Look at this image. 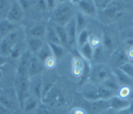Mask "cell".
I'll return each instance as SVG.
<instances>
[{
	"instance_id": "cell-4",
	"label": "cell",
	"mask_w": 133,
	"mask_h": 114,
	"mask_svg": "<svg viewBox=\"0 0 133 114\" xmlns=\"http://www.w3.org/2000/svg\"><path fill=\"white\" fill-rule=\"evenodd\" d=\"M14 85L19 105L22 107L25 99L30 95L29 78L17 75L15 79Z\"/></svg>"
},
{
	"instance_id": "cell-13",
	"label": "cell",
	"mask_w": 133,
	"mask_h": 114,
	"mask_svg": "<svg viewBox=\"0 0 133 114\" xmlns=\"http://www.w3.org/2000/svg\"><path fill=\"white\" fill-rule=\"evenodd\" d=\"M88 110L91 114H100L102 112L110 109V99L88 102Z\"/></svg>"
},
{
	"instance_id": "cell-33",
	"label": "cell",
	"mask_w": 133,
	"mask_h": 114,
	"mask_svg": "<svg viewBox=\"0 0 133 114\" xmlns=\"http://www.w3.org/2000/svg\"><path fill=\"white\" fill-rule=\"evenodd\" d=\"M75 22L77 31V34L83 30L85 29L86 20L84 15L82 12H77L75 15Z\"/></svg>"
},
{
	"instance_id": "cell-10",
	"label": "cell",
	"mask_w": 133,
	"mask_h": 114,
	"mask_svg": "<svg viewBox=\"0 0 133 114\" xmlns=\"http://www.w3.org/2000/svg\"><path fill=\"white\" fill-rule=\"evenodd\" d=\"M31 56V52L28 50H25L21 55L17 66V75L21 77L29 78L28 75V66Z\"/></svg>"
},
{
	"instance_id": "cell-19",
	"label": "cell",
	"mask_w": 133,
	"mask_h": 114,
	"mask_svg": "<svg viewBox=\"0 0 133 114\" xmlns=\"http://www.w3.org/2000/svg\"><path fill=\"white\" fill-rule=\"evenodd\" d=\"M102 45L107 54H111L116 49L114 48L115 42L113 37L107 32L103 34Z\"/></svg>"
},
{
	"instance_id": "cell-30",
	"label": "cell",
	"mask_w": 133,
	"mask_h": 114,
	"mask_svg": "<svg viewBox=\"0 0 133 114\" xmlns=\"http://www.w3.org/2000/svg\"><path fill=\"white\" fill-rule=\"evenodd\" d=\"M38 58L44 64V61L49 57L53 56L50 48L48 45L47 43L46 44H44L41 49L37 52Z\"/></svg>"
},
{
	"instance_id": "cell-8",
	"label": "cell",
	"mask_w": 133,
	"mask_h": 114,
	"mask_svg": "<svg viewBox=\"0 0 133 114\" xmlns=\"http://www.w3.org/2000/svg\"><path fill=\"white\" fill-rule=\"evenodd\" d=\"M43 90V78L41 74L29 78V92L32 96L41 99Z\"/></svg>"
},
{
	"instance_id": "cell-18",
	"label": "cell",
	"mask_w": 133,
	"mask_h": 114,
	"mask_svg": "<svg viewBox=\"0 0 133 114\" xmlns=\"http://www.w3.org/2000/svg\"><path fill=\"white\" fill-rule=\"evenodd\" d=\"M38 99L32 95L28 96L24 100L22 107L26 112H32L36 110L39 104Z\"/></svg>"
},
{
	"instance_id": "cell-5",
	"label": "cell",
	"mask_w": 133,
	"mask_h": 114,
	"mask_svg": "<svg viewBox=\"0 0 133 114\" xmlns=\"http://www.w3.org/2000/svg\"><path fill=\"white\" fill-rule=\"evenodd\" d=\"M18 39V33L15 30L4 36L0 42V52L2 55H10Z\"/></svg>"
},
{
	"instance_id": "cell-15",
	"label": "cell",
	"mask_w": 133,
	"mask_h": 114,
	"mask_svg": "<svg viewBox=\"0 0 133 114\" xmlns=\"http://www.w3.org/2000/svg\"><path fill=\"white\" fill-rule=\"evenodd\" d=\"M130 100L119 97L117 95L114 96L110 99V109L116 111L129 108Z\"/></svg>"
},
{
	"instance_id": "cell-38",
	"label": "cell",
	"mask_w": 133,
	"mask_h": 114,
	"mask_svg": "<svg viewBox=\"0 0 133 114\" xmlns=\"http://www.w3.org/2000/svg\"><path fill=\"white\" fill-rule=\"evenodd\" d=\"M109 2L110 1H94L96 11H103L108 5Z\"/></svg>"
},
{
	"instance_id": "cell-43",
	"label": "cell",
	"mask_w": 133,
	"mask_h": 114,
	"mask_svg": "<svg viewBox=\"0 0 133 114\" xmlns=\"http://www.w3.org/2000/svg\"><path fill=\"white\" fill-rule=\"evenodd\" d=\"M46 6L47 8H55L57 5L55 1H46Z\"/></svg>"
},
{
	"instance_id": "cell-11",
	"label": "cell",
	"mask_w": 133,
	"mask_h": 114,
	"mask_svg": "<svg viewBox=\"0 0 133 114\" xmlns=\"http://www.w3.org/2000/svg\"><path fill=\"white\" fill-rule=\"evenodd\" d=\"M123 8V5L121 2L110 1L102 12L109 18H118L122 16Z\"/></svg>"
},
{
	"instance_id": "cell-39",
	"label": "cell",
	"mask_w": 133,
	"mask_h": 114,
	"mask_svg": "<svg viewBox=\"0 0 133 114\" xmlns=\"http://www.w3.org/2000/svg\"><path fill=\"white\" fill-rule=\"evenodd\" d=\"M56 63V59L54 56H51L47 58L44 62V65L48 69L53 68Z\"/></svg>"
},
{
	"instance_id": "cell-16",
	"label": "cell",
	"mask_w": 133,
	"mask_h": 114,
	"mask_svg": "<svg viewBox=\"0 0 133 114\" xmlns=\"http://www.w3.org/2000/svg\"><path fill=\"white\" fill-rule=\"evenodd\" d=\"M113 73L117 78L120 85L123 86L133 87V78L127 75L119 68L112 69Z\"/></svg>"
},
{
	"instance_id": "cell-47",
	"label": "cell",
	"mask_w": 133,
	"mask_h": 114,
	"mask_svg": "<svg viewBox=\"0 0 133 114\" xmlns=\"http://www.w3.org/2000/svg\"><path fill=\"white\" fill-rule=\"evenodd\" d=\"M7 62V59L4 56L0 55V67L5 64Z\"/></svg>"
},
{
	"instance_id": "cell-42",
	"label": "cell",
	"mask_w": 133,
	"mask_h": 114,
	"mask_svg": "<svg viewBox=\"0 0 133 114\" xmlns=\"http://www.w3.org/2000/svg\"><path fill=\"white\" fill-rule=\"evenodd\" d=\"M19 2L23 10L29 7L30 5L32 3L31 1H19Z\"/></svg>"
},
{
	"instance_id": "cell-46",
	"label": "cell",
	"mask_w": 133,
	"mask_h": 114,
	"mask_svg": "<svg viewBox=\"0 0 133 114\" xmlns=\"http://www.w3.org/2000/svg\"><path fill=\"white\" fill-rule=\"evenodd\" d=\"M125 43L126 44L130 47H133V38H128L125 40Z\"/></svg>"
},
{
	"instance_id": "cell-28",
	"label": "cell",
	"mask_w": 133,
	"mask_h": 114,
	"mask_svg": "<svg viewBox=\"0 0 133 114\" xmlns=\"http://www.w3.org/2000/svg\"><path fill=\"white\" fill-rule=\"evenodd\" d=\"M73 74L76 77L82 75L85 72L84 71V64L82 60L77 57L74 58L73 61Z\"/></svg>"
},
{
	"instance_id": "cell-41",
	"label": "cell",
	"mask_w": 133,
	"mask_h": 114,
	"mask_svg": "<svg viewBox=\"0 0 133 114\" xmlns=\"http://www.w3.org/2000/svg\"><path fill=\"white\" fill-rule=\"evenodd\" d=\"M125 39L128 38H133V28L127 29L123 34Z\"/></svg>"
},
{
	"instance_id": "cell-23",
	"label": "cell",
	"mask_w": 133,
	"mask_h": 114,
	"mask_svg": "<svg viewBox=\"0 0 133 114\" xmlns=\"http://www.w3.org/2000/svg\"><path fill=\"white\" fill-rule=\"evenodd\" d=\"M55 28L57 32L60 44L63 47H69L68 36L64 27L59 24H56L55 26Z\"/></svg>"
},
{
	"instance_id": "cell-50",
	"label": "cell",
	"mask_w": 133,
	"mask_h": 114,
	"mask_svg": "<svg viewBox=\"0 0 133 114\" xmlns=\"http://www.w3.org/2000/svg\"><path fill=\"white\" fill-rule=\"evenodd\" d=\"M108 114H117V111L113 110L111 109H108Z\"/></svg>"
},
{
	"instance_id": "cell-45",
	"label": "cell",
	"mask_w": 133,
	"mask_h": 114,
	"mask_svg": "<svg viewBox=\"0 0 133 114\" xmlns=\"http://www.w3.org/2000/svg\"><path fill=\"white\" fill-rule=\"evenodd\" d=\"M128 59H130L133 61V47H130V48L126 52Z\"/></svg>"
},
{
	"instance_id": "cell-48",
	"label": "cell",
	"mask_w": 133,
	"mask_h": 114,
	"mask_svg": "<svg viewBox=\"0 0 133 114\" xmlns=\"http://www.w3.org/2000/svg\"><path fill=\"white\" fill-rule=\"evenodd\" d=\"M117 114H131L129 108L117 111Z\"/></svg>"
},
{
	"instance_id": "cell-14",
	"label": "cell",
	"mask_w": 133,
	"mask_h": 114,
	"mask_svg": "<svg viewBox=\"0 0 133 114\" xmlns=\"http://www.w3.org/2000/svg\"><path fill=\"white\" fill-rule=\"evenodd\" d=\"M43 67L44 64L38 57L32 55L28 66V75L29 78L40 74L43 69Z\"/></svg>"
},
{
	"instance_id": "cell-21",
	"label": "cell",
	"mask_w": 133,
	"mask_h": 114,
	"mask_svg": "<svg viewBox=\"0 0 133 114\" xmlns=\"http://www.w3.org/2000/svg\"><path fill=\"white\" fill-rule=\"evenodd\" d=\"M45 36L48 42L60 44L55 26H48L46 27Z\"/></svg>"
},
{
	"instance_id": "cell-34",
	"label": "cell",
	"mask_w": 133,
	"mask_h": 114,
	"mask_svg": "<svg viewBox=\"0 0 133 114\" xmlns=\"http://www.w3.org/2000/svg\"><path fill=\"white\" fill-rule=\"evenodd\" d=\"M11 2L0 1V20L6 19Z\"/></svg>"
},
{
	"instance_id": "cell-37",
	"label": "cell",
	"mask_w": 133,
	"mask_h": 114,
	"mask_svg": "<svg viewBox=\"0 0 133 114\" xmlns=\"http://www.w3.org/2000/svg\"><path fill=\"white\" fill-rule=\"evenodd\" d=\"M118 68L133 78V64L132 62L128 61Z\"/></svg>"
},
{
	"instance_id": "cell-32",
	"label": "cell",
	"mask_w": 133,
	"mask_h": 114,
	"mask_svg": "<svg viewBox=\"0 0 133 114\" xmlns=\"http://www.w3.org/2000/svg\"><path fill=\"white\" fill-rule=\"evenodd\" d=\"M90 34L86 29H84L79 32L77 36L76 45L78 48H80L89 41Z\"/></svg>"
},
{
	"instance_id": "cell-51",
	"label": "cell",
	"mask_w": 133,
	"mask_h": 114,
	"mask_svg": "<svg viewBox=\"0 0 133 114\" xmlns=\"http://www.w3.org/2000/svg\"><path fill=\"white\" fill-rule=\"evenodd\" d=\"M3 71H2V70L0 69V80L2 79V78H3Z\"/></svg>"
},
{
	"instance_id": "cell-31",
	"label": "cell",
	"mask_w": 133,
	"mask_h": 114,
	"mask_svg": "<svg viewBox=\"0 0 133 114\" xmlns=\"http://www.w3.org/2000/svg\"><path fill=\"white\" fill-rule=\"evenodd\" d=\"M46 28V27L43 24H38L33 26L30 30V32L33 37L42 39V37L45 36Z\"/></svg>"
},
{
	"instance_id": "cell-1",
	"label": "cell",
	"mask_w": 133,
	"mask_h": 114,
	"mask_svg": "<svg viewBox=\"0 0 133 114\" xmlns=\"http://www.w3.org/2000/svg\"><path fill=\"white\" fill-rule=\"evenodd\" d=\"M113 74L112 69L105 63H95L90 67L89 76L91 82L100 84Z\"/></svg>"
},
{
	"instance_id": "cell-27",
	"label": "cell",
	"mask_w": 133,
	"mask_h": 114,
	"mask_svg": "<svg viewBox=\"0 0 133 114\" xmlns=\"http://www.w3.org/2000/svg\"><path fill=\"white\" fill-rule=\"evenodd\" d=\"M107 54L101 44V45L94 49L92 60H95L96 63H104L103 60Z\"/></svg>"
},
{
	"instance_id": "cell-26",
	"label": "cell",
	"mask_w": 133,
	"mask_h": 114,
	"mask_svg": "<svg viewBox=\"0 0 133 114\" xmlns=\"http://www.w3.org/2000/svg\"><path fill=\"white\" fill-rule=\"evenodd\" d=\"M98 93L100 99L107 100L109 99L114 96L117 95V94L107 88L102 84H97Z\"/></svg>"
},
{
	"instance_id": "cell-36",
	"label": "cell",
	"mask_w": 133,
	"mask_h": 114,
	"mask_svg": "<svg viewBox=\"0 0 133 114\" xmlns=\"http://www.w3.org/2000/svg\"><path fill=\"white\" fill-rule=\"evenodd\" d=\"M0 103L6 109L10 111L14 106L12 100L5 95L0 96Z\"/></svg>"
},
{
	"instance_id": "cell-25",
	"label": "cell",
	"mask_w": 133,
	"mask_h": 114,
	"mask_svg": "<svg viewBox=\"0 0 133 114\" xmlns=\"http://www.w3.org/2000/svg\"><path fill=\"white\" fill-rule=\"evenodd\" d=\"M51 51L53 56L57 59L61 58L65 53L64 47L60 44H57L47 42Z\"/></svg>"
},
{
	"instance_id": "cell-17",
	"label": "cell",
	"mask_w": 133,
	"mask_h": 114,
	"mask_svg": "<svg viewBox=\"0 0 133 114\" xmlns=\"http://www.w3.org/2000/svg\"><path fill=\"white\" fill-rule=\"evenodd\" d=\"M74 2L78 5L82 12L87 15H92L96 12L94 1H77Z\"/></svg>"
},
{
	"instance_id": "cell-2",
	"label": "cell",
	"mask_w": 133,
	"mask_h": 114,
	"mask_svg": "<svg viewBox=\"0 0 133 114\" xmlns=\"http://www.w3.org/2000/svg\"><path fill=\"white\" fill-rule=\"evenodd\" d=\"M53 16L57 24L64 26L75 16L74 9L69 3L63 2L54 8Z\"/></svg>"
},
{
	"instance_id": "cell-49",
	"label": "cell",
	"mask_w": 133,
	"mask_h": 114,
	"mask_svg": "<svg viewBox=\"0 0 133 114\" xmlns=\"http://www.w3.org/2000/svg\"><path fill=\"white\" fill-rule=\"evenodd\" d=\"M129 109L131 112V114H133V100H130V106L129 107Z\"/></svg>"
},
{
	"instance_id": "cell-9",
	"label": "cell",
	"mask_w": 133,
	"mask_h": 114,
	"mask_svg": "<svg viewBox=\"0 0 133 114\" xmlns=\"http://www.w3.org/2000/svg\"><path fill=\"white\" fill-rule=\"evenodd\" d=\"M81 93L85 99L88 102H94L100 99L98 85L91 82L84 84L81 88Z\"/></svg>"
},
{
	"instance_id": "cell-7",
	"label": "cell",
	"mask_w": 133,
	"mask_h": 114,
	"mask_svg": "<svg viewBox=\"0 0 133 114\" xmlns=\"http://www.w3.org/2000/svg\"><path fill=\"white\" fill-rule=\"evenodd\" d=\"M23 16V9L19 1L11 2L6 19L12 24H15L21 22Z\"/></svg>"
},
{
	"instance_id": "cell-6",
	"label": "cell",
	"mask_w": 133,
	"mask_h": 114,
	"mask_svg": "<svg viewBox=\"0 0 133 114\" xmlns=\"http://www.w3.org/2000/svg\"><path fill=\"white\" fill-rule=\"evenodd\" d=\"M126 52L123 48H116L111 54L109 58V66L112 69L121 67L128 62Z\"/></svg>"
},
{
	"instance_id": "cell-29",
	"label": "cell",
	"mask_w": 133,
	"mask_h": 114,
	"mask_svg": "<svg viewBox=\"0 0 133 114\" xmlns=\"http://www.w3.org/2000/svg\"><path fill=\"white\" fill-rule=\"evenodd\" d=\"M14 25L7 19L0 20V34L6 35L14 31Z\"/></svg>"
},
{
	"instance_id": "cell-3",
	"label": "cell",
	"mask_w": 133,
	"mask_h": 114,
	"mask_svg": "<svg viewBox=\"0 0 133 114\" xmlns=\"http://www.w3.org/2000/svg\"><path fill=\"white\" fill-rule=\"evenodd\" d=\"M41 100L43 104L52 109L62 105L64 97L59 89L54 86L44 94Z\"/></svg>"
},
{
	"instance_id": "cell-40",
	"label": "cell",
	"mask_w": 133,
	"mask_h": 114,
	"mask_svg": "<svg viewBox=\"0 0 133 114\" xmlns=\"http://www.w3.org/2000/svg\"><path fill=\"white\" fill-rule=\"evenodd\" d=\"M70 114H87L86 111L80 108H73L70 112Z\"/></svg>"
},
{
	"instance_id": "cell-12",
	"label": "cell",
	"mask_w": 133,
	"mask_h": 114,
	"mask_svg": "<svg viewBox=\"0 0 133 114\" xmlns=\"http://www.w3.org/2000/svg\"><path fill=\"white\" fill-rule=\"evenodd\" d=\"M68 40L69 47H72L76 44L77 31L75 16L64 26Z\"/></svg>"
},
{
	"instance_id": "cell-22",
	"label": "cell",
	"mask_w": 133,
	"mask_h": 114,
	"mask_svg": "<svg viewBox=\"0 0 133 114\" xmlns=\"http://www.w3.org/2000/svg\"><path fill=\"white\" fill-rule=\"evenodd\" d=\"M80 54L86 60H92L94 48L90 44L89 41L78 48Z\"/></svg>"
},
{
	"instance_id": "cell-52",
	"label": "cell",
	"mask_w": 133,
	"mask_h": 114,
	"mask_svg": "<svg viewBox=\"0 0 133 114\" xmlns=\"http://www.w3.org/2000/svg\"><path fill=\"white\" fill-rule=\"evenodd\" d=\"M100 114H108V110H105V111H104L102 112H101V113H100Z\"/></svg>"
},
{
	"instance_id": "cell-20",
	"label": "cell",
	"mask_w": 133,
	"mask_h": 114,
	"mask_svg": "<svg viewBox=\"0 0 133 114\" xmlns=\"http://www.w3.org/2000/svg\"><path fill=\"white\" fill-rule=\"evenodd\" d=\"M110 89V90L115 92L116 94L118 91L121 85L118 82L117 78L113 73L109 78L104 81L102 83L100 84Z\"/></svg>"
},
{
	"instance_id": "cell-24",
	"label": "cell",
	"mask_w": 133,
	"mask_h": 114,
	"mask_svg": "<svg viewBox=\"0 0 133 114\" xmlns=\"http://www.w3.org/2000/svg\"><path fill=\"white\" fill-rule=\"evenodd\" d=\"M44 44L42 39L36 37L32 36L28 41L30 51L32 53H37L43 47Z\"/></svg>"
},
{
	"instance_id": "cell-35",
	"label": "cell",
	"mask_w": 133,
	"mask_h": 114,
	"mask_svg": "<svg viewBox=\"0 0 133 114\" xmlns=\"http://www.w3.org/2000/svg\"><path fill=\"white\" fill-rule=\"evenodd\" d=\"M130 87L127 86H121L117 91V95L121 98L128 99V98L131 95V91Z\"/></svg>"
},
{
	"instance_id": "cell-44",
	"label": "cell",
	"mask_w": 133,
	"mask_h": 114,
	"mask_svg": "<svg viewBox=\"0 0 133 114\" xmlns=\"http://www.w3.org/2000/svg\"><path fill=\"white\" fill-rule=\"evenodd\" d=\"M0 114H11L10 111L6 109L0 103Z\"/></svg>"
}]
</instances>
